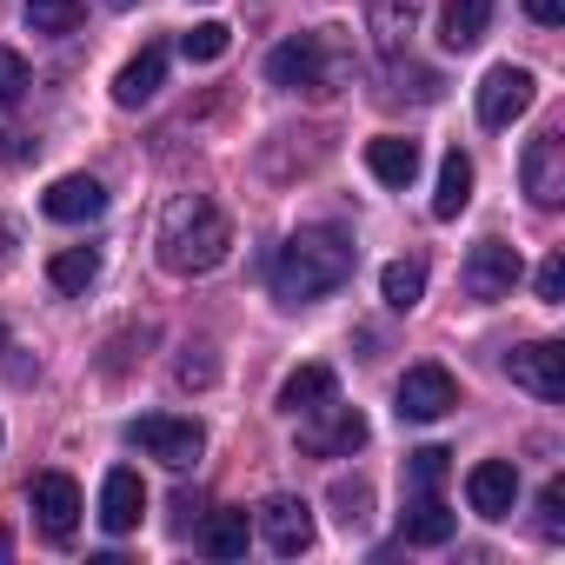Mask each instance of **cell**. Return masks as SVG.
<instances>
[{
  "mask_svg": "<svg viewBox=\"0 0 565 565\" xmlns=\"http://www.w3.org/2000/svg\"><path fill=\"white\" fill-rule=\"evenodd\" d=\"M246 539H253L246 505H220V512H206V525H200V545H206L213 558H239V552H246Z\"/></svg>",
  "mask_w": 565,
  "mask_h": 565,
  "instance_id": "603a6c76",
  "label": "cell"
},
{
  "mask_svg": "<svg viewBox=\"0 0 565 565\" xmlns=\"http://www.w3.org/2000/svg\"><path fill=\"white\" fill-rule=\"evenodd\" d=\"M446 472H452V452H446V446H419V452H406V486H413V492H439Z\"/></svg>",
  "mask_w": 565,
  "mask_h": 565,
  "instance_id": "83f0119b",
  "label": "cell"
},
{
  "mask_svg": "<svg viewBox=\"0 0 565 565\" xmlns=\"http://www.w3.org/2000/svg\"><path fill=\"white\" fill-rule=\"evenodd\" d=\"M41 213H47V220H61V226L100 220V213H107V186H100L94 173H67V180H54V186L41 193Z\"/></svg>",
  "mask_w": 565,
  "mask_h": 565,
  "instance_id": "9a60e30c",
  "label": "cell"
},
{
  "mask_svg": "<svg viewBox=\"0 0 565 565\" xmlns=\"http://www.w3.org/2000/svg\"><path fill=\"white\" fill-rule=\"evenodd\" d=\"M486 28H492V0H446V8H439V41H446L452 54L479 47Z\"/></svg>",
  "mask_w": 565,
  "mask_h": 565,
  "instance_id": "ffe728a7",
  "label": "cell"
},
{
  "mask_svg": "<svg viewBox=\"0 0 565 565\" xmlns=\"http://www.w3.org/2000/svg\"><path fill=\"white\" fill-rule=\"evenodd\" d=\"M160 81H167V47L147 41V47L114 74V100H120V107H147V100L160 94Z\"/></svg>",
  "mask_w": 565,
  "mask_h": 565,
  "instance_id": "ac0fdd59",
  "label": "cell"
},
{
  "mask_svg": "<svg viewBox=\"0 0 565 565\" xmlns=\"http://www.w3.org/2000/svg\"><path fill=\"white\" fill-rule=\"evenodd\" d=\"M333 505H340V519H347V525H360V519H366V505H373V492H366L360 479H340V486H333Z\"/></svg>",
  "mask_w": 565,
  "mask_h": 565,
  "instance_id": "1f68e13d",
  "label": "cell"
},
{
  "mask_svg": "<svg viewBox=\"0 0 565 565\" xmlns=\"http://www.w3.org/2000/svg\"><path fill=\"white\" fill-rule=\"evenodd\" d=\"M525 14H532L539 28H558V21H565V0H525Z\"/></svg>",
  "mask_w": 565,
  "mask_h": 565,
  "instance_id": "d6a6232c",
  "label": "cell"
},
{
  "mask_svg": "<svg viewBox=\"0 0 565 565\" xmlns=\"http://www.w3.org/2000/svg\"><path fill=\"white\" fill-rule=\"evenodd\" d=\"M127 446H140V452H147V459H160L167 472H186V466H200L206 433H200V419L147 413V419H127Z\"/></svg>",
  "mask_w": 565,
  "mask_h": 565,
  "instance_id": "5b68a950",
  "label": "cell"
},
{
  "mask_svg": "<svg viewBox=\"0 0 565 565\" xmlns=\"http://www.w3.org/2000/svg\"><path fill=\"white\" fill-rule=\"evenodd\" d=\"M519 180L532 193V206H558L565 200V140L558 134H539L519 160Z\"/></svg>",
  "mask_w": 565,
  "mask_h": 565,
  "instance_id": "4fadbf2b",
  "label": "cell"
},
{
  "mask_svg": "<svg viewBox=\"0 0 565 565\" xmlns=\"http://www.w3.org/2000/svg\"><path fill=\"white\" fill-rule=\"evenodd\" d=\"M459 406V380L446 366H406V380L393 386V413L413 419V426H433Z\"/></svg>",
  "mask_w": 565,
  "mask_h": 565,
  "instance_id": "8992f818",
  "label": "cell"
},
{
  "mask_svg": "<svg viewBox=\"0 0 565 565\" xmlns=\"http://www.w3.org/2000/svg\"><path fill=\"white\" fill-rule=\"evenodd\" d=\"M28 512H34L41 539L67 545L74 525H81V486H74L67 472H34V486H28Z\"/></svg>",
  "mask_w": 565,
  "mask_h": 565,
  "instance_id": "52a82bcc",
  "label": "cell"
},
{
  "mask_svg": "<svg viewBox=\"0 0 565 565\" xmlns=\"http://www.w3.org/2000/svg\"><path fill=\"white\" fill-rule=\"evenodd\" d=\"M107 8H134V0H107Z\"/></svg>",
  "mask_w": 565,
  "mask_h": 565,
  "instance_id": "e575fe53",
  "label": "cell"
},
{
  "mask_svg": "<svg viewBox=\"0 0 565 565\" xmlns=\"http://www.w3.org/2000/svg\"><path fill=\"white\" fill-rule=\"evenodd\" d=\"M81 0H28V28L34 34H47V41H67L74 28H81Z\"/></svg>",
  "mask_w": 565,
  "mask_h": 565,
  "instance_id": "484cf974",
  "label": "cell"
},
{
  "mask_svg": "<svg viewBox=\"0 0 565 565\" xmlns=\"http://www.w3.org/2000/svg\"><path fill=\"white\" fill-rule=\"evenodd\" d=\"M519 287V253L505 239H479L472 259H466V294L472 300H505Z\"/></svg>",
  "mask_w": 565,
  "mask_h": 565,
  "instance_id": "7c38bea8",
  "label": "cell"
},
{
  "mask_svg": "<svg viewBox=\"0 0 565 565\" xmlns=\"http://www.w3.org/2000/svg\"><path fill=\"white\" fill-rule=\"evenodd\" d=\"M380 294H386L393 313H413V307L426 300V266H419V259H393V266L380 273Z\"/></svg>",
  "mask_w": 565,
  "mask_h": 565,
  "instance_id": "d4e9b609",
  "label": "cell"
},
{
  "mask_svg": "<svg viewBox=\"0 0 565 565\" xmlns=\"http://www.w3.org/2000/svg\"><path fill=\"white\" fill-rule=\"evenodd\" d=\"M226 47H233V28H220V21H200V28H186V34H180V54H186L193 67H213Z\"/></svg>",
  "mask_w": 565,
  "mask_h": 565,
  "instance_id": "4316f807",
  "label": "cell"
},
{
  "mask_svg": "<svg viewBox=\"0 0 565 565\" xmlns=\"http://www.w3.org/2000/svg\"><path fill=\"white\" fill-rule=\"evenodd\" d=\"M21 94H28V61L14 47H0V114H8Z\"/></svg>",
  "mask_w": 565,
  "mask_h": 565,
  "instance_id": "f1b7e54d",
  "label": "cell"
},
{
  "mask_svg": "<svg viewBox=\"0 0 565 565\" xmlns=\"http://www.w3.org/2000/svg\"><path fill=\"white\" fill-rule=\"evenodd\" d=\"M259 539L279 552V558H300L307 545H313V505L307 499H294V492H279V499H266L259 505Z\"/></svg>",
  "mask_w": 565,
  "mask_h": 565,
  "instance_id": "ba28073f",
  "label": "cell"
},
{
  "mask_svg": "<svg viewBox=\"0 0 565 565\" xmlns=\"http://www.w3.org/2000/svg\"><path fill=\"white\" fill-rule=\"evenodd\" d=\"M366 413L360 406H340V393L327 399V406H313V413H300V452L307 459H353L360 446H366Z\"/></svg>",
  "mask_w": 565,
  "mask_h": 565,
  "instance_id": "277c9868",
  "label": "cell"
},
{
  "mask_svg": "<svg viewBox=\"0 0 565 565\" xmlns=\"http://www.w3.org/2000/svg\"><path fill=\"white\" fill-rule=\"evenodd\" d=\"M532 287H539L545 307H565V253H545V259H539V279H532Z\"/></svg>",
  "mask_w": 565,
  "mask_h": 565,
  "instance_id": "f546056e",
  "label": "cell"
},
{
  "mask_svg": "<svg viewBox=\"0 0 565 565\" xmlns=\"http://www.w3.org/2000/svg\"><path fill=\"white\" fill-rule=\"evenodd\" d=\"M340 393V380H333V366H320V360H307V366H294L287 380H279V413L287 419H300V413H313V406H327Z\"/></svg>",
  "mask_w": 565,
  "mask_h": 565,
  "instance_id": "2e32d148",
  "label": "cell"
},
{
  "mask_svg": "<svg viewBox=\"0 0 565 565\" xmlns=\"http://www.w3.org/2000/svg\"><path fill=\"white\" fill-rule=\"evenodd\" d=\"M413 21H419V0H366V34L380 41V54H399Z\"/></svg>",
  "mask_w": 565,
  "mask_h": 565,
  "instance_id": "44dd1931",
  "label": "cell"
},
{
  "mask_svg": "<svg viewBox=\"0 0 565 565\" xmlns=\"http://www.w3.org/2000/svg\"><path fill=\"white\" fill-rule=\"evenodd\" d=\"M226 253H233V220L206 193L167 200V213H160V266L167 273L193 279V273H213Z\"/></svg>",
  "mask_w": 565,
  "mask_h": 565,
  "instance_id": "7a4b0ae2",
  "label": "cell"
},
{
  "mask_svg": "<svg viewBox=\"0 0 565 565\" xmlns=\"http://www.w3.org/2000/svg\"><path fill=\"white\" fill-rule=\"evenodd\" d=\"M180 386H213V360H180Z\"/></svg>",
  "mask_w": 565,
  "mask_h": 565,
  "instance_id": "836d02e7",
  "label": "cell"
},
{
  "mask_svg": "<svg viewBox=\"0 0 565 565\" xmlns=\"http://www.w3.org/2000/svg\"><path fill=\"white\" fill-rule=\"evenodd\" d=\"M472 206V160L452 147L446 160H439V193H433V220H459Z\"/></svg>",
  "mask_w": 565,
  "mask_h": 565,
  "instance_id": "7402d4cb",
  "label": "cell"
},
{
  "mask_svg": "<svg viewBox=\"0 0 565 565\" xmlns=\"http://www.w3.org/2000/svg\"><path fill=\"white\" fill-rule=\"evenodd\" d=\"M47 279H54L61 294H87L94 279H100V246H61L47 259Z\"/></svg>",
  "mask_w": 565,
  "mask_h": 565,
  "instance_id": "cb8c5ba5",
  "label": "cell"
},
{
  "mask_svg": "<svg viewBox=\"0 0 565 565\" xmlns=\"http://www.w3.org/2000/svg\"><path fill=\"white\" fill-rule=\"evenodd\" d=\"M452 525H459V519L446 512L439 492H413V505L399 512V539H406V545H446Z\"/></svg>",
  "mask_w": 565,
  "mask_h": 565,
  "instance_id": "d6986e66",
  "label": "cell"
},
{
  "mask_svg": "<svg viewBox=\"0 0 565 565\" xmlns=\"http://www.w3.org/2000/svg\"><path fill=\"white\" fill-rule=\"evenodd\" d=\"M512 386H525L532 399H565V347L558 340H532L519 353H505Z\"/></svg>",
  "mask_w": 565,
  "mask_h": 565,
  "instance_id": "30bf717a",
  "label": "cell"
},
{
  "mask_svg": "<svg viewBox=\"0 0 565 565\" xmlns=\"http://www.w3.org/2000/svg\"><path fill=\"white\" fill-rule=\"evenodd\" d=\"M266 81L273 87H307V94H333L347 81V47L333 34H294V41H279L266 54Z\"/></svg>",
  "mask_w": 565,
  "mask_h": 565,
  "instance_id": "3957f363",
  "label": "cell"
},
{
  "mask_svg": "<svg viewBox=\"0 0 565 565\" xmlns=\"http://www.w3.org/2000/svg\"><path fill=\"white\" fill-rule=\"evenodd\" d=\"M366 173H373L380 186H413V180H419V140H406V134L366 140Z\"/></svg>",
  "mask_w": 565,
  "mask_h": 565,
  "instance_id": "e0dca14e",
  "label": "cell"
},
{
  "mask_svg": "<svg viewBox=\"0 0 565 565\" xmlns=\"http://www.w3.org/2000/svg\"><path fill=\"white\" fill-rule=\"evenodd\" d=\"M140 519H147V486H140L134 466H114L100 479V525L114 539H127V532H140Z\"/></svg>",
  "mask_w": 565,
  "mask_h": 565,
  "instance_id": "5bb4252c",
  "label": "cell"
},
{
  "mask_svg": "<svg viewBox=\"0 0 565 565\" xmlns=\"http://www.w3.org/2000/svg\"><path fill=\"white\" fill-rule=\"evenodd\" d=\"M539 532H545V539L565 532V486H558V479H545V492H539Z\"/></svg>",
  "mask_w": 565,
  "mask_h": 565,
  "instance_id": "4dcf8cb0",
  "label": "cell"
},
{
  "mask_svg": "<svg viewBox=\"0 0 565 565\" xmlns=\"http://www.w3.org/2000/svg\"><path fill=\"white\" fill-rule=\"evenodd\" d=\"M347 279H353V239L333 233V226L294 233L287 246L273 253V266H266V287H273L279 307H313V300L340 294Z\"/></svg>",
  "mask_w": 565,
  "mask_h": 565,
  "instance_id": "6da1fadb",
  "label": "cell"
},
{
  "mask_svg": "<svg viewBox=\"0 0 565 565\" xmlns=\"http://www.w3.org/2000/svg\"><path fill=\"white\" fill-rule=\"evenodd\" d=\"M466 505L479 519H512V505H519V466L512 459H479L466 472Z\"/></svg>",
  "mask_w": 565,
  "mask_h": 565,
  "instance_id": "8fae6325",
  "label": "cell"
},
{
  "mask_svg": "<svg viewBox=\"0 0 565 565\" xmlns=\"http://www.w3.org/2000/svg\"><path fill=\"white\" fill-rule=\"evenodd\" d=\"M532 100H539V81H532L525 67H512V61L479 81V120H486V127H512Z\"/></svg>",
  "mask_w": 565,
  "mask_h": 565,
  "instance_id": "9c48e42d",
  "label": "cell"
}]
</instances>
